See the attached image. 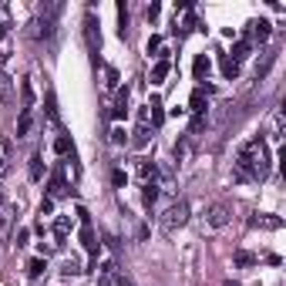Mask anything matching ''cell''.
Returning a JSON list of instances; mask_svg holds the SVG:
<instances>
[{
  "mask_svg": "<svg viewBox=\"0 0 286 286\" xmlns=\"http://www.w3.org/2000/svg\"><path fill=\"white\" fill-rule=\"evenodd\" d=\"M206 108H209V105H206V88H196L192 98H188V111H192V115H206Z\"/></svg>",
  "mask_w": 286,
  "mask_h": 286,
  "instance_id": "obj_10",
  "label": "cell"
},
{
  "mask_svg": "<svg viewBox=\"0 0 286 286\" xmlns=\"http://www.w3.org/2000/svg\"><path fill=\"white\" fill-rule=\"evenodd\" d=\"M27 239H31V229H17L14 242H17V246H27Z\"/></svg>",
  "mask_w": 286,
  "mask_h": 286,
  "instance_id": "obj_32",
  "label": "cell"
},
{
  "mask_svg": "<svg viewBox=\"0 0 286 286\" xmlns=\"http://www.w3.org/2000/svg\"><path fill=\"white\" fill-rule=\"evenodd\" d=\"M209 71H212V61H209L206 54H199L196 64H192V74H196V81H206V77H209Z\"/></svg>",
  "mask_w": 286,
  "mask_h": 286,
  "instance_id": "obj_12",
  "label": "cell"
},
{
  "mask_svg": "<svg viewBox=\"0 0 286 286\" xmlns=\"http://www.w3.org/2000/svg\"><path fill=\"white\" fill-rule=\"evenodd\" d=\"M67 232H71V219H67V216H57V222H54V239H57V246H64V242H67Z\"/></svg>",
  "mask_w": 286,
  "mask_h": 286,
  "instance_id": "obj_14",
  "label": "cell"
},
{
  "mask_svg": "<svg viewBox=\"0 0 286 286\" xmlns=\"http://www.w3.org/2000/svg\"><path fill=\"white\" fill-rule=\"evenodd\" d=\"M222 286H239V283H232V279H226V283H222Z\"/></svg>",
  "mask_w": 286,
  "mask_h": 286,
  "instance_id": "obj_40",
  "label": "cell"
},
{
  "mask_svg": "<svg viewBox=\"0 0 286 286\" xmlns=\"http://www.w3.org/2000/svg\"><path fill=\"white\" fill-rule=\"evenodd\" d=\"M253 263H256L253 253H246V249H239V253H236V266H253Z\"/></svg>",
  "mask_w": 286,
  "mask_h": 286,
  "instance_id": "obj_28",
  "label": "cell"
},
{
  "mask_svg": "<svg viewBox=\"0 0 286 286\" xmlns=\"http://www.w3.org/2000/svg\"><path fill=\"white\" fill-rule=\"evenodd\" d=\"M31 178L34 182L44 178V158H41V155H31Z\"/></svg>",
  "mask_w": 286,
  "mask_h": 286,
  "instance_id": "obj_23",
  "label": "cell"
},
{
  "mask_svg": "<svg viewBox=\"0 0 286 286\" xmlns=\"http://www.w3.org/2000/svg\"><path fill=\"white\" fill-rule=\"evenodd\" d=\"M249 27H253V37L259 41V44H263V41H269V34H273V24H269V21H253Z\"/></svg>",
  "mask_w": 286,
  "mask_h": 286,
  "instance_id": "obj_15",
  "label": "cell"
},
{
  "mask_svg": "<svg viewBox=\"0 0 286 286\" xmlns=\"http://www.w3.org/2000/svg\"><path fill=\"white\" fill-rule=\"evenodd\" d=\"M273 61H276V51H266V54H263V61L256 64V74H259V77H266V71H269V64H273Z\"/></svg>",
  "mask_w": 286,
  "mask_h": 286,
  "instance_id": "obj_25",
  "label": "cell"
},
{
  "mask_svg": "<svg viewBox=\"0 0 286 286\" xmlns=\"http://www.w3.org/2000/svg\"><path fill=\"white\" fill-rule=\"evenodd\" d=\"M51 212H54V202L44 199V202H41V216H51Z\"/></svg>",
  "mask_w": 286,
  "mask_h": 286,
  "instance_id": "obj_35",
  "label": "cell"
},
{
  "mask_svg": "<svg viewBox=\"0 0 286 286\" xmlns=\"http://www.w3.org/2000/svg\"><path fill=\"white\" fill-rule=\"evenodd\" d=\"M47 118L57 121V101H54V94H47Z\"/></svg>",
  "mask_w": 286,
  "mask_h": 286,
  "instance_id": "obj_30",
  "label": "cell"
},
{
  "mask_svg": "<svg viewBox=\"0 0 286 286\" xmlns=\"http://www.w3.org/2000/svg\"><path fill=\"white\" fill-rule=\"evenodd\" d=\"M84 37H88L91 54H98V47H101V31H98V21H94V14H88V17H84Z\"/></svg>",
  "mask_w": 286,
  "mask_h": 286,
  "instance_id": "obj_6",
  "label": "cell"
},
{
  "mask_svg": "<svg viewBox=\"0 0 286 286\" xmlns=\"http://www.w3.org/2000/svg\"><path fill=\"white\" fill-rule=\"evenodd\" d=\"M125 135H128L125 128H115V132H111V142H115V145H125Z\"/></svg>",
  "mask_w": 286,
  "mask_h": 286,
  "instance_id": "obj_33",
  "label": "cell"
},
{
  "mask_svg": "<svg viewBox=\"0 0 286 286\" xmlns=\"http://www.w3.org/2000/svg\"><path fill=\"white\" fill-rule=\"evenodd\" d=\"M185 222H188V206L182 202V199H178V202H172V206H168V209L162 212L158 226H162V232H165V236H175V232L182 229Z\"/></svg>",
  "mask_w": 286,
  "mask_h": 286,
  "instance_id": "obj_2",
  "label": "cell"
},
{
  "mask_svg": "<svg viewBox=\"0 0 286 286\" xmlns=\"http://www.w3.org/2000/svg\"><path fill=\"white\" fill-rule=\"evenodd\" d=\"M158 47H162V37H152V41H148V54H152V51H158Z\"/></svg>",
  "mask_w": 286,
  "mask_h": 286,
  "instance_id": "obj_37",
  "label": "cell"
},
{
  "mask_svg": "<svg viewBox=\"0 0 286 286\" xmlns=\"http://www.w3.org/2000/svg\"><path fill=\"white\" fill-rule=\"evenodd\" d=\"M148 142H152V128H148V115H142V125L135 128V138H132V145H135V148H145Z\"/></svg>",
  "mask_w": 286,
  "mask_h": 286,
  "instance_id": "obj_8",
  "label": "cell"
},
{
  "mask_svg": "<svg viewBox=\"0 0 286 286\" xmlns=\"http://www.w3.org/2000/svg\"><path fill=\"white\" fill-rule=\"evenodd\" d=\"M4 37H7V27H0V41H4Z\"/></svg>",
  "mask_w": 286,
  "mask_h": 286,
  "instance_id": "obj_38",
  "label": "cell"
},
{
  "mask_svg": "<svg viewBox=\"0 0 286 286\" xmlns=\"http://www.w3.org/2000/svg\"><path fill=\"white\" fill-rule=\"evenodd\" d=\"M121 286H132V283H121Z\"/></svg>",
  "mask_w": 286,
  "mask_h": 286,
  "instance_id": "obj_43",
  "label": "cell"
},
{
  "mask_svg": "<svg viewBox=\"0 0 286 286\" xmlns=\"http://www.w3.org/2000/svg\"><path fill=\"white\" fill-rule=\"evenodd\" d=\"M142 202H145V209H152L158 202V182H145L142 185Z\"/></svg>",
  "mask_w": 286,
  "mask_h": 286,
  "instance_id": "obj_16",
  "label": "cell"
},
{
  "mask_svg": "<svg viewBox=\"0 0 286 286\" xmlns=\"http://www.w3.org/2000/svg\"><path fill=\"white\" fill-rule=\"evenodd\" d=\"M98 286H111V283H108V279H98Z\"/></svg>",
  "mask_w": 286,
  "mask_h": 286,
  "instance_id": "obj_39",
  "label": "cell"
},
{
  "mask_svg": "<svg viewBox=\"0 0 286 286\" xmlns=\"http://www.w3.org/2000/svg\"><path fill=\"white\" fill-rule=\"evenodd\" d=\"M168 67H172V64H168V57H162V61L152 67V84H162V81H165V77H168Z\"/></svg>",
  "mask_w": 286,
  "mask_h": 286,
  "instance_id": "obj_19",
  "label": "cell"
},
{
  "mask_svg": "<svg viewBox=\"0 0 286 286\" xmlns=\"http://www.w3.org/2000/svg\"><path fill=\"white\" fill-rule=\"evenodd\" d=\"M24 108H27V111H34V88H31V84H27V81H24Z\"/></svg>",
  "mask_w": 286,
  "mask_h": 286,
  "instance_id": "obj_27",
  "label": "cell"
},
{
  "mask_svg": "<svg viewBox=\"0 0 286 286\" xmlns=\"http://www.w3.org/2000/svg\"><path fill=\"white\" fill-rule=\"evenodd\" d=\"M11 94H14V81H11V74H7V71H0V105H7V101H11Z\"/></svg>",
  "mask_w": 286,
  "mask_h": 286,
  "instance_id": "obj_18",
  "label": "cell"
},
{
  "mask_svg": "<svg viewBox=\"0 0 286 286\" xmlns=\"http://www.w3.org/2000/svg\"><path fill=\"white\" fill-rule=\"evenodd\" d=\"M0 202H4V188H0Z\"/></svg>",
  "mask_w": 286,
  "mask_h": 286,
  "instance_id": "obj_41",
  "label": "cell"
},
{
  "mask_svg": "<svg viewBox=\"0 0 286 286\" xmlns=\"http://www.w3.org/2000/svg\"><path fill=\"white\" fill-rule=\"evenodd\" d=\"M145 14H148V21H155V17L162 14V7H158V4H152V7H148V11H145Z\"/></svg>",
  "mask_w": 286,
  "mask_h": 286,
  "instance_id": "obj_36",
  "label": "cell"
},
{
  "mask_svg": "<svg viewBox=\"0 0 286 286\" xmlns=\"http://www.w3.org/2000/svg\"><path fill=\"white\" fill-rule=\"evenodd\" d=\"M105 77H108V88H118V71L115 67H105Z\"/></svg>",
  "mask_w": 286,
  "mask_h": 286,
  "instance_id": "obj_31",
  "label": "cell"
},
{
  "mask_svg": "<svg viewBox=\"0 0 286 286\" xmlns=\"http://www.w3.org/2000/svg\"><path fill=\"white\" fill-rule=\"evenodd\" d=\"M54 152H57V155H67V152H74V148H71V138H67V135H57V142H54Z\"/></svg>",
  "mask_w": 286,
  "mask_h": 286,
  "instance_id": "obj_26",
  "label": "cell"
},
{
  "mask_svg": "<svg viewBox=\"0 0 286 286\" xmlns=\"http://www.w3.org/2000/svg\"><path fill=\"white\" fill-rule=\"evenodd\" d=\"M47 266H44V259H41V256H34V259H27V276H31V279H37V276L44 273Z\"/></svg>",
  "mask_w": 286,
  "mask_h": 286,
  "instance_id": "obj_24",
  "label": "cell"
},
{
  "mask_svg": "<svg viewBox=\"0 0 286 286\" xmlns=\"http://www.w3.org/2000/svg\"><path fill=\"white\" fill-rule=\"evenodd\" d=\"M226 222H229V206H222V202L209 206V226L212 229H222Z\"/></svg>",
  "mask_w": 286,
  "mask_h": 286,
  "instance_id": "obj_7",
  "label": "cell"
},
{
  "mask_svg": "<svg viewBox=\"0 0 286 286\" xmlns=\"http://www.w3.org/2000/svg\"><path fill=\"white\" fill-rule=\"evenodd\" d=\"M249 51H253V44H249V41H236V47H232L229 57L239 64V61H246V57H249Z\"/></svg>",
  "mask_w": 286,
  "mask_h": 286,
  "instance_id": "obj_20",
  "label": "cell"
},
{
  "mask_svg": "<svg viewBox=\"0 0 286 286\" xmlns=\"http://www.w3.org/2000/svg\"><path fill=\"white\" fill-rule=\"evenodd\" d=\"M145 115H148V121H152L155 128H158V125L165 121V111H162V101H158V98H152V105H148V111H145Z\"/></svg>",
  "mask_w": 286,
  "mask_h": 286,
  "instance_id": "obj_17",
  "label": "cell"
},
{
  "mask_svg": "<svg viewBox=\"0 0 286 286\" xmlns=\"http://www.w3.org/2000/svg\"><path fill=\"white\" fill-rule=\"evenodd\" d=\"M111 182H115V188H125V182H128V175H125L121 168H115V172H111Z\"/></svg>",
  "mask_w": 286,
  "mask_h": 286,
  "instance_id": "obj_29",
  "label": "cell"
},
{
  "mask_svg": "<svg viewBox=\"0 0 286 286\" xmlns=\"http://www.w3.org/2000/svg\"><path fill=\"white\" fill-rule=\"evenodd\" d=\"M77 219H81V246H84V249H88V256L94 259V256H98V239H94V229H91L88 209H77Z\"/></svg>",
  "mask_w": 286,
  "mask_h": 286,
  "instance_id": "obj_4",
  "label": "cell"
},
{
  "mask_svg": "<svg viewBox=\"0 0 286 286\" xmlns=\"http://www.w3.org/2000/svg\"><path fill=\"white\" fill-rule=\"evenodd\" d=\"M57 14H61V4H44V7H41V17H37V37L51 41L54 24H57Z\"/></svg>",
  "mask_w": 286,
  "mask_h": 286,
  "instance_id": "obj_3",
  "label": "cell"
},
{
  "mask_svg": "<svg viewBox=\"0 0 286 286\" xmlns=\"http://www.w3.org/2000/svg\"><path fill=\"white\" fill-rule=\"evenodd\" d=\"M64 273H67V276H71V273H81V266H77V259H67V263H64Z\"/></svg>",
  "mask_w": 286,
  "mask_h": 286,
  "instance_id": "obj_34",
  "label": "cell"
},
{
  "mask_svg": "<svg viewBox=\"0 0 286 286\" xmlns=\"http://www.w3.org/2000/svg\"><path fill=\"white\" fill-rule=\"evenodd\" d=\"M128 115V88H121L118 91V98H115V108H111V118H125Z\"/></svg>",
  "mask_w": 286,
  "mask_h": 286,
  "instance_id": "obj_11",
  "label": "cell"
},
{
  "mask_svg": "<svg viewBox=\"0 0 286 286\" xmlns=\"http://www.w3.org/2000/svg\"><path fill=\"white\" fill-rule=\"evenodd\" d=\"M155 172H158V165H155V162H148V158H142V162H138V175H142L145 182H155Z\"/></svg>",
  "mask_w": 286,
  "mask_h": 286,
  "instance_id": "obj_21",
  "label": "cell"
},
{
  "mask_svg": "<svg viewBox=\"0 0 286 286\" xmlns=\"http://www.w3.org/2000/svg\"><path fill=\"white\" fill-rule=\"evenodd\" d=\"M236 175L239 178H256L263 182L269 175V152H266L263 138H249L236 155Z\"/></svg>",
  "mask_w": 286,
  "mask_h": 286,
  "instance_id": "obj_1",
  "label": "cell"
},
{
  "mask_svg": "<svg viewBox=\"0 0 286 286\" xmlns=\"http://www.w3.org/2000/svg\"><path fill=\"white\" fill-rule=\"evenodd\" d=\"M31 125H34V111L21 108V118H17V138H27V135H31Z\"/></svg>",
  "mask_w": 286,
  "mask_h": 286,
  "instance_id": "obj_13",
  "label": "cell"
},
{
  "mask_svg": "<svg viewBox=\"0 0 286 286\" xmlns=\"http://www.w3.org/2000/svg\"><path fill=\"white\" fill-rule=\"evenodd\" d=\"M249 226H256V229H279V226H283V219L266 216V212H256L253 219H249Z\"/></svg>",
  "mask_w": 286,
  "mask_h": 286,
  "instance_id": "obj_9",
  "label": "cell"
},
{
  "mask_svg": "<svg viewBox=\"0 0 286 286\" xmlns=\"http://www.w3.org/2000/svg\"><path fill=\"white\" fill-rule=\"evenodd\" d=\"M67 196V182H64V168L57 165L54 175H51V182H47V199L54 202V199H64Z\"/></svg>",
  "mask_w": 286,
  "mask_h": 286,
  "instance_id": "obj_5",
  "label": "cell"
},
{
  "mask_svg": "<svg viewBox=\"0 0 286 286\" xmlns=\"http://www.w3.org/2000/svg\"><path fill=\"white\" fill-rule=\"evenodd\" d=\"M0 168H4V158H0Z\"/></svg>",
  "mask_w": 286,
  "mask_h": 286,
  "instance_id": "obj_42",
  "label": "cell"
},
{
  "mask_svg": "<svg viewBox=\"0 0 286 286\" xmlns=\"http://www.w3.org/2000/svg\"><path fill=\"white\" fill-rule=\"evenodd\" d=\"M219 67H222V74L229 77V81H232V77H239V64H236V61H232L229 54H226V57L219 61Z\"/></svg>",
  "mask_w": 286,
  "mask_h": 286,
  "instance_id": "obj_22",
  "label": "cell"
}]
</instances>
